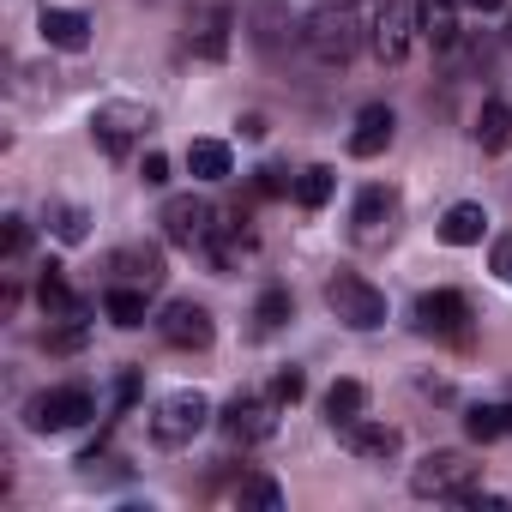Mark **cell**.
<instances>
[{"instance_id":"obj_1","label":"cell","mask_w":512,"mask_h":512,"mask_svg":"<svg viewBox=\"0 0 512 512\" xmlns=\"http://www.w3.org/2000/svg\"><path fill=\"white\" fill-rule=\"evenodd\" d=\"M362 31H368V19H362L356 0H320V7L302 19V43H308V55L326 61V67H344V61L362 49Z\"/></svg>"},{"instance_id":"obj_2","label":"cell","mask_w":512,"mask_h":512,"mask_svg":"<svg viewBox=\"0 0 512 512\" xmlns=\"http://www.w3.org/2000/svg\"><path fill=\"white\" fill-rule=\"evenodd\" d=\"M476 482H482V464L470 452H428L410 470V494L416 500H464V494H476Z\"/></svg>"},{"instance_id":"obj_3","label":"cell","mask_w":512,"mask_h":512,"mask_svg":"<svg viewBox=\"0 0 512 512\" xmlns=\"http://www.w3.org/2000/svg\"><path fill=\"white\" fill-rule=\"evenodd\" d=\"M326 308H332L350 332L386 326V296H380L368 278H356V272H332V278H326Z\"/></svg>"},{"instance_id":"obj_4","label":"cell","mask_w":512,"mask_h":512,"mask_svg":"<svg viewBox=\"0 0 512 512\" xmlns=\"http://www.w3.org/2000/svg\"><path fill=\"white\" fill-rule=\"evenodd\" d=\"M91 416H97L91 386H55V392H37V398L25 404L31 434H67V428H79V422H91Z\"/></svg>"},{"instance_id":"obj_5","label":"cell","mask_w":512,"mask_h":512,"mask_svg":"<svg viewBox=\"0 0 512 512\" xmlns=\"http://www.w3.org/2000/svg\"><path fill=\"white\" fill-rule=\"evenodd\" d=\"M157 223H163V241H169V247H187V253H205L211 235H217V211H211V199H199V193H175Z\"/></svg>"},{"instance_id":"obj_6","label":"cell","mask_w":512,"mask_h":512,"mask_svg":"<svg viewBox=\"0 0 512 512\" xmlns=\"http://www.w3.org/2000/svg\"><path fill=\"white\" fill-rule=\"evenodd\" d=\"M416 0H380L374 7V19H368V49L386 61V67H398L404 55H410V43H416Z\"/></svg>"},{"instance_id":"obj_7","label":"cell","mask_w":512,"mask_h":512,"mask_svg":"<svg viewBox=\"0 0 512 512\" xmlns=\"http://www.w3.org/2000/svg\"><path fill=\"white\" fill-rule=\"evenodd\" d=\"M205 422H211V404H205L199 392H169V398L151 410V440H157V446H187Z\"/></svg>"},{"instance_id":"obj_8","label":"cell","mask_w":512,"mask_h":512,"mask_svg":"<svg viewBox=\"0 0 512 512\" xmlns=\"http://www.w3.org/2000/svg\"><path fill=\"white\" fill-rule=\"evenodd\" d=\"M145 127H151V109H139V103H103L91 115V139L103 145V157H127L145 139Z\"/></svg>"},{"instance_id":"obj_9","label":"cell","mask_w":512,"mask_h":512,"mask_svg":"<svg viewBox=\"0 0 512 512\" xmlns=\"http://www.w3.org/2000/svg\"><path fill=\"white\" fill-rule=\"evenodd\" d=\"M157 338H163L169 350H211V338H217L211 308H199V302H169V308L157 314Z\"/></svg>"},{"instance_id":"obj_10","label":"cell","mask_w":512,"mask_h":512,"mask_svg":"<svg viewBox=\"0 0 512 512\" xmlns=\"http://www.w3.org/2000/svg\"><path fill=\"white\" fill-rule=\"evenodd\" d=\"M272 428H278V398H260V392H235L229 398V410H223V434L229 440L260 446Z\"/></svg>"},{"instance_id":"obj_11","label":"cell","mask_w":512,"mask_h":512,"mask_svg":"<svg viewBox=\"0 0 512 512\" xmlns=\"http://www.w3.org/2000/svg\"><path fill=\"white\" fill-rule=\"evenodd\" d=\"M350 223H356V241H368V247L386 241V235L398 229V193H392V187H362Z\"/></svg>"},{"instance_id":"obj_12","label":"cell","mask_w":512,"mask_h":512,"mask_svg":"<svg viewBox=\"0 0 512 512\" xmlns=\"http://www.w3.org/2000/svg\"><path fill=\"white\" fill-rule=\"evenodd\" d=\"M338 440H344L356 458H368V464H386V458H398V446H404V434H398L392 422H368V416L338 422Z\"/></svg>"},{"instance_id":"obj_13","label":"cell","mask_w":512,"mask_h":512,"mask_svg":"<svg viewBox=\"0 0 512 512\" xmlns=\"http://www.w3.org/2000/svg\"><path fill=\"white\" fill-rule=\"evenodd\" d=\"M464 320H470V302L458 290H428L416 302V326L422 332H440V338H464Z\"/></svg>"},{"instance_id":"obj_14","label":"cell","mask_w":512,"mask_h":512,"mask_svg":"<svg viewBox=\"0 0 512 512\" xmlns=\"http://www.w3.org/2000/svg\"><path fill=\"white\" fill-rule=\"evenodd\" d=\"M37 31H43V43H49V49H61V55L91 49V19H85V13H73V7H43Z\"/></svg>"},{"instance_id":"obj_15","label":"cell","mask_w":512,"mask_h":512,"mask_svg":"<svg viewBox=\"0 0 512 512\" xmlns=\"http://www.w3.org/2000/svg\"><path fill=\"white\" fill-rule=\"evenodd\" d=\"M187 43H193V55L223 61V55H229V7H199V13L187 19Z\"/></svg>"},{"instance_id":"obj_16","label":"cell","mask_w":512,"mask_h":512,"mask_svg":"<svg viewBox=\"0 0 512 512\" xmlns=\"http://www.w3.org/2000/svg\"><path fill=\"white\" fill-rule=\"evenodd\" d=\"M115 284H139V290H157L163 284V253L157 247H121L115 260H109Z\"/></svg>"},{"instance_id":"obj_17","label":"cell","mask_w":512,"mask_h":512,"mask_svg":"<svg viewBox=\"0 0 512 512\" xmlns=\"http://www.w3.org/2000/svg\"><path fill=\"white\" fill-rule=\"evenodd\" d=\"M392 109L386 103H368L362 115H356V133H350V157H380L386 145H392Z\"/></svg>"},{"instance_id":"obj_18","label":"cell","mask_w":512,"mask_h":512,"mask_svg":"<svg viewBox=\"0 0 512 512\" xmlns=\"http://www.w3.org/2000/svg\"><path fill=\"white\" fill-rule=\"evenodd\" d=\"M416 25L434 49H452L458 43V0H416Z\"/></svg>"},{"instance_id":"obj_19","label":"cell","mask_w":512,"mask_h":512,"mask_svg":"<svg viewBox=\"0 0 512 512\" xmlns=\"http://www.w3.org/2000/svg\"><path fill=\"white\" fill-rule=\"evenodd\" d=\"M37 302H43L49 320H73V314H85V302L73 296V284L61 278V266H43V272H37Z\"/></svg>"},{"instance_id":"obj_20","label":"cell","mask_w":512,"mask_h":512,"mask_svg":"<svg viewBox=\"0 0 512 512\" xmlns=\"http://www.w3.org/2000/svg\"><path fill=\"white\" fill-rule=\"evenodd\" d=\"M145 296H151V290H139V284H109V290H103V314H109L121 332H133V326H145V320H151Z\"/></svg>"},{"instance_id":"obj_21","label":"cell","mask_w":512,"mask_h":512,"mask_svg":"<svg viewBox=\"0 0 512 512\" xmlns=\"http://www.w3.org/2000/svg\"><path fill=\"white\" fill-rule=\"evenodd\" d=\"M43 229H49L55 241H67V247H79V241L91 235V211H85V205H67V199H49V205H43Z\"/></svg>"},{"instance_id":"obj_22","label":"cell","mask_w":512,"mask_h":512,"mask_svg":"<svg viewBox=\"0 0 512 512\" xmlns=\"http://www.w3.org/2000/svg\"><path fill=\"white\" fill-rule=\"evenodd\" d=\"M482 229H488V211H482V205H470V199H464V205H452V211L440 217V241H446V247H476V241H482Z\"/></svg>"},{"instance_id":"obj_23","label":"cell","mask_w":512,"mask_h":512,"mask_svg":"<svg viewBox=\"0 0 512 512\" xmlns=\"http://www.w3.org/2000/svg\"><path fill=\"white\" fill-rule=\"evenodd\" d=\"M476 145H482V151H506V145H512V109H506L500 97H488V103L476 109Z\"/></svg>"},{"instance_id":"obj_24","label":"cell","mask_w":512,"mask_h":512,"mask_svg":"<svg viewBox=\"0 0 512 512\" xmlns=\"http://www.w3.org/2000/svg\"><path fill=\"white\" fill-rule=\"evenodd\" d=\"M187 169H193V181H223L235 163H229V145L223 139H193L187 145Z\"/></svg>"},{"instance_id":"obj_25","label":"cell","mask_w":512,"mask_h":512,"mask_svg":"<svg viewBox=\"0 0 512 512\" xmlns=\"http://www.w3.org/2000/svg\"><path fill=\"white\" fill-rule=\"evenodd\" d=\"M290 314H296V302H290V290H284V284L260 290V302H253V326H260V338L284 332V320H290Z\"/></svg>"},{"instance_id":"obj_26","label":"cell","mask_w":512,"mask_h":512,"mask_svg":"<svg viewBox=\"0 0 512 512\" xmlns=\"http://www.w3.org/2000/svg\"><path fill=\"white\" fill-rule=\"evenodd\" d=\"M362 404H368V386H362V380H332V392H326V422H332V428H338V422H356Z\"/></svg>"},{"instance_id":"obj_27","label":"cell","mask_w":512,"mask_h":512,"mask_svg":"<svg viewBox=\"0 0 512 512\" xmlns=\"http://www.w3.org/2000/svg\"><path fill=\"white\" fill-rule=\"evenodd\" d=\"M332 187H338V175H332L326 163H314V169L296 175V205H302V211H320V205L332 199Z\"/></svg>"},{"instance_id":"obj_28","label":"cell","mask_w":512,"mask_h":512,"mask_svg":"<svg viewBox=\"0 0 512 512\" xmlns=\"http://www.w3.org/2000/svg\"><path fill=\"white\" fill-rule=\"evenodd\" d=\"M235 506H260V512H278L284 506V488L272 476H241L235 482Z\"/></svg>"},{"instance_id":"obj_29","label":"cell","mask_w":512,"mask_h":512,"mask_svg":"<svg viewBox=\"0 0 512 512\" xmlns=\"http://www.w3.org/2000/svg\"><path fill=\"white\" fill-rule=\"evenodd\" d=\"M464 428H470V440H500L506 434V404H476L464 416Z\"/></svg>"},{"instance_id":"obj_30","label":"cell","mask_w":512,"mask_h":512,"mask_svg":"<svg viewBox=\"0 0 512 512\" xmlns=\"http://www.w3.org/2000/svg\"><path fill=\"white\" fill-rule=\"evenodd\" d=\"M85 338H91V332H85V320L73 314L67 326H55V332H43V350H55V356H73V350H85Z\"/></svg>"},{"instance_id":"obj_31","label":"cell","mask_w":512,"mask_h":512,"mask_svg":"<svg viewBox=\"0 0 512 512\" xmlns=\"http://www.w3.org/2000/svg\"><path fill=\"white\" fill-rule=\"evenodd\" d=\"M302 392H308V374H302V368H284V374L272 380V398H278V404H296Z\"/></svg>"},{"instance_id":"obj_32","label":"cell","mask_w":512,"mask_h":512,"mask_svg":"<svg viewBox=\"0 0 512 512\" xmlns=\"http://www.w3.org/2000/svg\"><path fill=\"white\" fill-rule=\"evenodd\" d=\"M25 247H31V223L7 217V260H25Z\"/></svg>"},{"instance_id":"obj_33","label":"cell","mask_w":512,"mask_h":512,"mask_svg":"<svg viewBox=\"0 0 512 512\" xmlns=\"http://www.w3.org/2000/svg\"><path fill=\"white\" fill-rule=\"evenodd\" d=\"M139 181H145V187H163V181H169V157H163V151H151V157L139 163Z\"/></svg>"},{"instance_id":"obj_34","label":"cell","mask_w":512,"mask_h":512,"mask_svg":"<svg viewBox=\"0 0 512 512\" xmlns=\"http://www.w3.org/2000/svg\"><path fill=\"white\" fill-rule=\"evenodd\" d=\"M253 193H266V199H278V193H290V181H284V169H260V175H253Z\"/></svg>"},{"instance_id":"obj_35","label":"cell","mask_w":512,"mask_h":512,"mask_svg":"<svg viewBox=\"0 0 512 512\" xmlns=\"http://www.w3.org/2000/svg\"><path fill=\"white\" fill-rule=\"evenodd\" d=\"M488 266H494V278H500V284H512V235H500V241H494V260H488Z\"/></svg>"},{"instance_id":"obj_36","label":"cell","mask_w":512,"mask_h":512,"mask_svg":"<svg viewBox=\"0 0 512 512\" xmlns=\"http://www.w3.org/2000/svg\"><path fill=\"white\" fill-rule=\"evenodd\" d=\"M133 398H139V374H133V368H127V374H121V386H115V404H121V410H127V404H133Z\"/></svg>"},{"instance_id":"obj_37","label":"cell","mask_w":512,"mask_h":512,"mask_svg":"<svg viewBox=\"0 0 512 512\" xmlns=\"http://www.w3.org/2000/svg\"><path fill=\"white\" fill-rule=\"evenodd\" d=\"M464 7H476V13H500L506 0H464Z\"/></svg>"}]
</instances>
